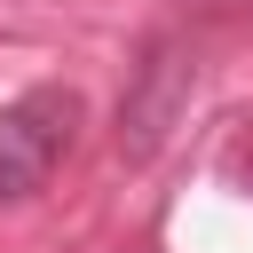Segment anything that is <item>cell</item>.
Listing matches in <instances>:
<instances>
[{
  "label": "cell",
  "instance_id": "6da1fadb",
  "mask_svg": "<svg viewBox=\"0 0 253 253\" xmlns=\"http://www.w3.org/2000/svg\"><path fill=\"white\" fill-rule=\"evenodd\" d=\"M71 134H79V95H71V87H32V95H16V103L0 111V206L47 190V174H55L63 150H71Z\"/></svg>",
  "mask_w": 253,
  "mask_h": 253
},
{
  "label": "cell",
  "instance_id": "7a4b0ae2",
  "mask_svg": "<svg viewBox=\"0 0 253 253\" xmlns=\"http://www.w3.org/2000/svg\"><path fill=\"white\" fill-rule=\"evenodd\" d=\"M182 95H190V55H182L174 40H158L150 63L134 71V95L119 103V150H126V158H150V150L166 142V126H174Z\"/></svg>",
  "mask_w": 253,
  "mask_h": 253
}]
</instances>
